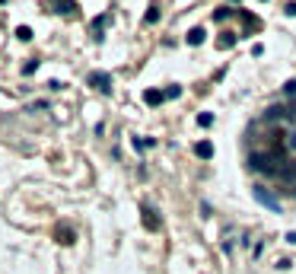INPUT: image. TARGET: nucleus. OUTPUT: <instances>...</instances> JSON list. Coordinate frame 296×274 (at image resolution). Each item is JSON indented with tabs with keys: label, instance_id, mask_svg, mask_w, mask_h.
Returning a JSON list of instances; mask_svg holds the SVG:
<instances>
[{
	"label": "nucleus",
	"instance_id": "nucleus-1",
	"mask_svg": "<svg viewBox=\"0 0 296 274\" xmlns=\"http://www.w3.org/2000/svg\"><path fill=\"white\" fill-rule=\"evenodd\" d=\"M252 194H255V201H258V204H264V208L271 210V214H280V201H277L264 185H255V188H252Z\"/></svg>",
	"mask_w": 296,
	"mask_h": 274
},
{
	"label": "nucleus",
	"instance_id": "nucleus-2",
	"mask_svg": "<svg viewBox=\"0 0 296 274\" xmlns=\"http://www.w3.org/2000/svg\"><path fill=\"white\" fill-rule=\"evenodd\" d=\"M264 122H296V106L284 108V106H271L264 112Z\"/></svg>",
	"mask_w": 296,
	"mask_h": 274
},
{
	"label": "nucleus",
	"instance_id": "nucleus-3",
	"mask_svg": "<svg viewBox=\"0 0 296 274\" xmlns=\"http://www.w3.org/2000/svg\"><path fill=\"white\" fill-rule=\"evenodd\" d=\"M86 83H90V86H96L99 92H108V90H112V74H106V70H92L90 76H86Z\"/></svg>",
	"mask_w": 296,
	"mask_h": 274
},
{
	"label": "nucleus",
	"instance_id": "nucleus-4",
	"mask_svg": "<svg viewBox=\"0 0 296 274\" xmlns=\"http://www.w3.org/2000/svg\"><path fill=\"white\" fill-rule=\"evenodd\" d=\"M140 214H144V226L150 230V233H156V230H160V217H156L153 204H144V208H140Z\"/></svg>",
	"mask_w": 296,
	"mask_h": 274
},
{
	"label": "nucleus",
	"instance_id": "nucleus-5",
	"mask_svg": "<svg viewBox=\"0 0 296 274\" xmlns=\"http://www.w3.org/2000/svg\"><path fill=\"white\" fill-rule=\"evenodd\" d=\"M112 22V13H102V16H96L92 20V26H90V32H92V38L99 42L102 38V32H106V26Z\"/></svg>",
	"mask_w": 296,
	"mask_h": 274
},
{
	"label": "nucleus",
	"instance_id": "nucleus-6",
	"mask_svg": "<svg viewBox=\"0 0 296 274\" xmlns=\"http://www.w3.org/2000/svg\"><path fill=\"white\" fill-rule=\"evenodd\" d=\"M194 156L198 160H214V144L210 140H198L194 144Z\"/></svg>",
	"mask_w": 296,
	"mask_h": 274
},
{
	"label": "nucleus",
	"instance_id": "nucleus-7",
	"mask_svg": "<svg viewBox=\"0 0 296 274\" xmlns=\"http://www.w3.org/2000/svg\"><path fill=\"white\" fill-rule=\"evenodd\" d=\"M185 38H188V45H194V48H198V45H204V38H207V32L201 29V26H194V29H191V32H188V36H185Z\"/></svg>",
	"mask_w": 296,
	"mask_h": 274
},
{
	"label": "nucleus",
	"instance_id": "nucleus-8",
	"mask_svg": "<svg viewBox=\"0 0 296 274\" xmlns=\"http://www.w3.org/2000/svg\"><path fill=\"white\" fill-rule=\"evenodd\" d=\"M162 99H166V92H162V90H146V92H144V102H146V106H160Z\"/></svg>",
	"mask_w": 296,
	"mask_h": 274
},
{
	"label": "nucleus",
	"instance_id": "nucleus-9",
	"mask_svg": "<svg viewBox=\"0 0 296 274\" xmlns=\"http://www.w3.org/2000/svg\"><path fill=\"white\" fill-rule=\"evenodd\" d=\"M144 20H146V26H153L156 20H160V4H156V0L146 6V16H144Z\"/></svg>",
	"mask_w": 296,
	"mask_h": 274
},
{
	"label": "nucleus",
	"instance_id": "nucleus-10",
	"mask_svg": "<svg viewBox=\"0 0 296 274\" xmlns=\"http://www.w3.org/2000/svg\"><path fill=\"white\" fill-rule=\"evenodd\" d=\"M236 42H239V36H236V32H223V38L216 42V45H220V48L226 51V48H232V45H236Z\"/></svg>",
	"mask_w": 296,
	"mask_h": 274
},
{
	"label": "nucleus",
	"instance_id": "nucleus-11",
	"mask_svg": "<svg viewBox=\"0 0 296 274\" xmlns=\"http://www.w3.org/2000/svg\"><path fill=\"white\" fill-rule=\"evenodd\" d=\"M58 242H64V246H70V242H74V230H70V226H64V230H60V226H58Z\"/></svg>",
	"mask_w": 296,
	"mask_h": 274
},
{
	"label": "nucleus",
	"instance_id": "nucleus-12",
	"mask_svg": "<svg viewBox=\"0 0 296 274\" xmlns=\"http://www.w3.org/2000/svg\"><path fill=\"white\" fill-rule=\"evenodd\" d=\"M239 16H242V22H246V32H242V36H248V32H252V29L258 26V20H255V16H248L246 10H239Z\"/></svg>",
	"mask_w": 296,
	"mask_h": 274
},
{
	"label": "nucleus",
	"instance_id": "nucleus-13",
	"mask_svg": "<svg viewBox=\"0 0 296 274\" xmlns=\"http://www.w3.org/2000/svg\"><path fill=\"white\" fill-rule=\"evenodd\" d=\"M74 10H76L74 0H58V13H74Z\"/></svg>",
	"mask_w": 296,
	"mask_h": 274
},
{
	"label": "nucleus",
	"instance_id": "nucleus-14",
	"mask_svg": "<svg viewBox=\"0 0 296 274\" xmlns=\"http://www.w3.org/2000/svg\"><path fill=\"white\" fill-rule=\"evenodd\" d=\"M16 38H20V42H32V29H29V26H20V29H16Z\"/></svg>",
	"mask_w": 296,
	"mask_h": 274
},
{
	"label": "nucleus",
	"instance_id": "nucleus-15",
	"mask_svg": "<svg viewBox=\"0 0 296 274\" xmlns=\"http://www.w3.org/2000/svg\"><path fill=\"white\" fill-rule=\"evenodd\" d=\"M230 13H236V10H230V6H220V10H214V20H216V22H223Z\"/></svg>",
	"mask_w": 296,
	"mask_h": 274
},
{
	"label": "nucleus",
	"instance_id": "nucleus-16",
	"mask_svg": "<svg viewBox=\"0 0 296 274\" xmlns=\"http://www.w3.org/2000/svg\"><path fill=\"white\" fill-rule=\"evenodd\" d=\"M198 124H201V128H210V124H214V115H210V112H201V115H198Z\"/></svg>",
	"mask_w": 296,
	"mask_h": 274
},
{
	"label": "nucleus",
	"instance_id": "nucleus-17",
	"mask_svg": "<svg viewBox=\"0 0 296 274\" xmlns=\"http://www.w3.org/2000/svg\"><path fill=\"white\" fill-rule=\"evenodd\" d=\"M284 96H296V80H286L284 83Z\"/></svg>",
	"mask_w": 296,
	"mask_h": 274
},
{
	"label": "nucleus",
	"instance_id": "nucleus-18",
	"mask_svg": "<svg viewBox=\"0 0 296 274\" xmlns=\"http://www.w3.org/2000/svg\"><path fill=\"white\" fill-rule=\"evenodd\" d=\"M182 96V86H169L166 90V99H178Z\"/></svg>",
	"mask_w": 296,
	"mask_h": 274
},
{
	"label": "nucleus",
	"instance_id": "nucleus-19",
	"mask_svg": "<svg viewBox=\"0 0 296 274\" xmlns=\"http://www.w3.org/2000/svg\"><path fill=\"white\" fill-rule=\"evenodd\" d=\"M36 70H38V61H29V64L22 67V74H26V76H29V74H36Z\"/></svg>",
	"mask_w": 296,
	"mask_h": 274
},
{
	"label": "nucleus",
	"instance_id": "nucleus-20",
	"mask_svg": "<svg viewBox=\"0 0 296 274\" xmlns=\"http://www.w3.org/2000/svg\"><path fill=\"white\" fill-rule=\"evenodd\" d=\"M284 13H286V16H296V0H293V4H286V6H284Z\"/></svg>",
	"mask_w": 296,
	"mask_h": 274
},
{
	"label": "nucleus",
	"instance_id": "nucleus-21",
	"mask_svg": "<svg viewBox=\"0 0 296 274\" xmlns=\"http://www.w3.org/2000/svg\"><path fill=\"white\" fill-rule=\"evenodd\" d=\"M286 147H290V150H296V131H293L290 137H286Z\"/></svg>",
	"mask_w": 296,
	"mask_h": 274
},
{
	"label": "nucleus",
	"instance_id": "nucleus-22",
	"mask_svg": "<svg viewBox=\"0 0 296 274\" xmlns=\"http://www.w3.org/2000/svg\"><path fill=\"white\" fill-rule=\"evenodd\" d=\"M230 4H242V0H230Z\"/></svg>",
	"mask_w": 296,
	"mask_h": 274
},
{
	"label": "nucleus",
	"instance_id": "nucleus-23",
	"mask_svg": "<svg viewBox=\"0 0 296 274\" xmlns=\"http://www.w3.org/2000/svg\"><path fill=\"white\" fill-rule=\"evenodd\" d=\"M0 4H4V0H0Z\"/></svg>",
	"mask_w": 296,
	"mask_h": 274
}]
</instances>
